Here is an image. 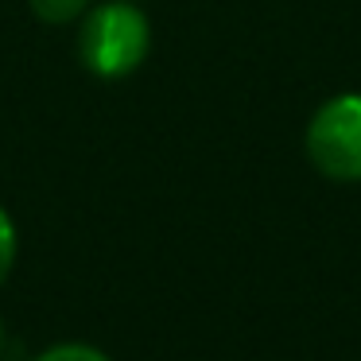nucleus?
I'll return each mask as SVG.
<instances>
[{"label":"nucleus","instance_id":"f257e3e1","mask_svg":"<svg viewBox=\"0 0 361 361\" xmlns=\"http://www.w3.org/2000/svg\"><path fill=\"white\" fill-rule=\"evenodd\" d=\"M74 27L78 63L97 82L133 78L152 55V20L140 0H94V8Z\"/></svg>","mask_w":361,"mask_h":361},{"label":"nucleus","instance_id":"f03ea898","mask_svg":"<svg viewBox=\"0 0 361 361\" xmlns=\"http://www.w3.org/2000/svg\"><path fill=\"white\" fill-rule=\"evenodd\" d=\"M303 148L322 179L361 183V94L326 97L307 121Z\"/></svg>","mask_w":361,"mask_h":361},{"label":"nucleus","instance_id":"7ed1b4c3","mask_svg":"<svg viewBox=\"0 0 361 361\" xmlns=\"http://www.w3.org/2000/svg\"><path fill=\"white\" fill-rule=\"evenodd\" d=\"M90 8L94 0H27V12L47 27H74Z\"/></svg>","mask_w":361,"mask_h":361},{"label":"nucleus","instance_id":"20e7f679","mask_svg":"<svg viewBox=\"0 0 361 361\" xmlns=\"http://www.w3.org/2000/svg\"><path fill=\"white\" fill-rule=\"evenodd\" d=\"M16 257H20V229H16V218L8 214V206L0 202V288L8 283Z\"/></svg>","mask_w":361,"mask_h":361},{"label":"nucleus","instance_id":"39448f33","mask_svg":"<svg viewBox=\"0 0 361 361\" xmlns=\"http://www.w3.org/2000/svg\"><path fill=\"white\" fill-rule=\"evenodd\" d=\"M32 361H113L105 350H97L94 342H55L47 350H39Z\"/></svg>","mask_w":361,"mask_h":361},{"label":"nucleus","instance_id":"423d86ee","mask_svg":"<svg viewBox=\"0 0 361 361\" xmlns=\"http://www.w3.org/2000/svg\"><path fill=\"white\" fill-rule=\"evenodd\" d=\"M0 345H4V319H0Z\"/></svg>","mask_w":361,"mask_h":361},{"label":"nucleus","instance_id":"0eeeda50","mask_svg":"<svg viewBox=\"0 0 361 361\" xmlns=\"http://www.w3.org/2000/svg\"><path fill=\"white\" fill-rule=\"evenodd\" d=\"M140 4H144V0H140Z\"/></svg>","mask_w":361,"mask_h":361}]
</instances>
